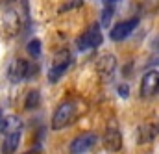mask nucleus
Instances as JSON below:
<instances>
[{
  "mask_svg": "<svg viewBox=\"0 0 159 154\" xmlns=\"http://www.w3.org/2000/svg\"><path fill=\"white\" fill-rule=\"evenodd\" d=\"M76 117H78L76 115V102H63V104H59V108L56 110V113L52 117V128L54 130H63Z\"/></svg>",
  "mask_w": 159,
  "mask_h": 154,
  "instance_id": "nucleus-1",
  "label": "nucleus"
},
{
  "mask_svg": "<svg viewBox=\"0 0 159 154\" xmlns=\"http://www.w3.org/2000/svg\"><path fill=\"white\" fill-rule=\"evenodd\" d=\"M69 65H70V54L67 52V50H59L56 56H54V61H52V69H50V73H48V80L54 84V82H57L61 75H65V71L69 69Z\"/></svg>",
  "mask_w": 159,
  "mask_h": 154,
  "instance_id": "nucleus-2",
  "label": "nucleus"
},
{
  "mask_svg": "<svg viewBox=\"0 0 159 154\" xmlns=\"http://www.w3.org/2000/svg\"><path fill=\"white\" fill-rule=\"evenodd\" d=\"M37 75V67H34L32 63H28L26 60H15L9 67V78L13 82H20L26 78Z\"/></svg>",
  "mask_w": 159,
  "mask_h": 154,
  "instance_id": "nucleus-3",
  "label": "nucleus"
},
{
  "mask_svg": "<svg viewBox=\"0 0 159 154\" xmlns=\"http://www.w3.org/2000/svg\"><path fill=\"white\" fill-rule=\"evenodd\" d=\"M102 43V32L98 24L89 26V30L78 39V48L80 50H89V48H96Z\"/></svg>",
  "mask_w": 159,
  "mask_h": 154,
  "instance_id": "nucleus-4",
  "label": "nucleus"
},
{
  "mask_svg": "<svg viewBox=\"0 0 159 154\" xmlns=\"http://www.w3.org/2000/svg\"><path fill=\"white\" fill-rule=\"evenodd\" d=\"M159 91V71H148L141 82V95L144 99L154 97Z\"/></svg>",
  "mask_w": 159,
  "mask_h": 154,
  "instance_id": "nucleus-5",
  "label": "nucleus"
},
{
  "mask_svg": "<svg viewBox=\"0 0 159 154\" xmlns=\"http://www.w3.org/2000/svg\"><path fill=\"white\" fill-rule=\"evenodd\" d=\"M94 143H96V136L91 134V132H85V134L78 136V137L70 143V154L87 152V151H91V149L94 147Z\"/></svg>",
  "mask_w": 159,
  "mask_h": 154,
  "instance_id": "nucleus-6",
  "label": "nucleus"
},
{
  "mask_svg": "<svg viewBox=\"0 0 159 154\" xmlns=\"http://www.w3.org/2000/svg\"><path fill=\"white\" fill-rule=\"evenodd\" d=\"M137 24H139V19H129V21H126V22H119L117 26L111 28L109 37L113 39V41H124V39L133 32V28H135Z\"/></svg>",
  "mask_w": 159,
  "mask_h": 154,
  "instance_id": "nucleus-7",
  "label": "nucleus"
},
{
  "mask_svg": "<svg viewBox=\"0 0 159 154\" xmlns=\"http://www.w3.org/2000/svg\"><path fill=\"white\" fill-rule=\"evenodd\" d=\"M115 67H117V58L113 54H104L96 61V71H98L100 76H104V78L111 76L113 71H115Z\"/></svg>",
  "mask_w": 159,
  "mask_h": 154,
  "instance_id": "nucleus-8",
  "label": "nucleus"
},
{
  "mask_svg": "<svg viewBox=\"0 0 159 154\" xmlns=\"http://www.w3.org/2000/svg\"><path fill=\"white\" fill-rule=\"evenodd\" d=\"M104 145L109 152H119L122 149V136L117 128H109L104 136Z\"/></svg>",
  "mask_w": 159,
  "mask_h": 154,
  "instance_id": "nucleus-9",
  "label": "nucleus"
},
{
  "mask_svg": "<svg viewBox=\"0 0 159 154\" xmlns=\"http://www.w3.org/2000/svg\"><path fill=\"white\" fill-rule=\"evenodd\" d=\"M159 134V124L157 123H148L139 130V141L141 143H150L154 141V137Z\"/></svg>",
  "mask_w": 159,
  "mask_h": 154,
  "instance_id": "nucleus-10",
  "label": "nucleus"
},
{
  "mask_svg": "<svg viewBox=\"0 0 159 154\" xmlns=\"http://www.w3.org/2000/svg\"><path fill=\"white\" fill-rule=\"evenodd\" d=\"M19 143H20V134H9V136H6V139L2 143V154H13L17 151Z\"/></svg>",
  "mask_w": 159,
  "mask_h": 154,
  "instance_id": "nucleus-11",
  "label": "nucleus"
},
{
  "mask_svg": "<svg viewBox=\"0 0 159 154\" xmlns=\"http://www.w3.org/2000/svg\"><path fill=\"white\" fill-rule=\"evenodd\" d=\"M22 130V123L17 115H9L6 117V136L9 134H20Z\"/></svg>",
  "mask_w": 159,
  "mask_h": 154,
  "instance_id": "nucleus-12",
  "label": "nucleus"
},
{
  "mask_svg": "<svg viewBox=\"0 0 159 154\" xmlns=\"http://www.w3.org/2000/svg\"><path fill=\"white\" fill-rule=\"evenodd\" d=\"M26 50H28V54H30L32 58H37V56H41V41H39V39H32V41L28 43Z\"/></svg>",
  "mask_w": 159,
  "mask_h": 154,
  "instance_id": "nucleus-13",
  "label": "nucleus"
},
{
  "mask_svg": "<svg viewBox=\"0 0 159 154\" xmlns=\"http://www.w3.org/2000/svg\"><path fill=\"white\" fill-rule=\"evenodd\" d=\"M37 104H39V93L37 91H30V95L26 99V108L28 110H34Z\"/></svg>",
  "mask_w": 159,
  "mask_h": 154,
  "instance_id": "nucleus-14",
  "label": "nucleus"
},
{
  "mask_svg": "<svg viewBox=\"0 0 159 154\" xmlns=\"http://www.w3.org/2000/svg\"><path fill=\"white\" fill-rule=\"evenodd\" d=\"M113 6H107L106 9H104V13H102V24L104 26H109V22H111V19H113Z\"/></svg>",
  "mask_w": 159,
  "mask_h": 154,
  "instance_id": "nucleus-15",
  "label": "nucleus"
},
{
  "mask_svg": "<svg viewBox=\"0 0 159 154\" xmlns=\"http://www.w3.org/2000/svg\"><path fill=\"white\" fill-rule=\"evenodd\" d=\"M81 2H83V0H69L67 4H63V6L59 7V11L65 13V11H69V9H76V7L81 6Z\"/></svg>",
  "mask_w": 159,
  "mask_h": 154,
  "instance_id": "nucleus-16",
  "label": "nucleus"
},
{
  "mask_svg": "<svg viewBox=\"0 0 159 154\" xmlns=\"http://www.w3.org/2000/svg\"><path fill=\"white\" fill-rule=\"evenodd\" d=\"M119 95H120V97H128V95H129L128 85H120V87H119Z\"/></svg>",
  "mask_w": 159,
  "mask_h": 154,
  "instance_id": "nucleus-17",
  "label": "nucleus"
},
{
  "mask_svg": "<svg viewBox=\"0 0 159 154\" xmlns=\"http://www.w3.org/2000/svg\"><path fill=\"white\" fill-rule=\"evenodd\" d=\"M0 132H6V119H0Z\"/></svg>",
  "mask_w": 159,
  "mask_h": 154,
  "instance_id": "nucleus-18",
  "label": "nucleus"
},
{
  "mask_svg": "<svg viewBox=\"0 0 159 154\" xmlns=\"http://www.w3.org/2000/svg\"><path fill=\"white\" fill-rule=\"evenodd\" d=\"M102 2H104V4H106V6H111V4H115V2H117V0H102Z\"/></svg>",
  "mask_w": 159,
  "mask_h": 154,
  "instance_id": "nucleus-19",
  "label": "nucleus"
},
{
  "mask_svg": "<svg viewBox=\"0 0 159 154\" xmlns=\"http://www.w3.org/2000/svg\"><path fill=\"white\" fill-rule=\"evenodd\" d=\"M154 46H156V48H159V37L156 39V41H154Z\"/></svg>",
  "mask_w": 159,
  "mask_h": 154,
  "instance_id": "nucleus-20",
  "label": "nucleus"
},
{
  "mask_svg": "<svg viewBox=\"0 0 159 154\" xmlns=\"http://www.w3.org/2000/svg\"><path fill=\"white\" fill-rule=\"evenodd\" d=\"M0 119H2V112H0Z\"/></svg>",
  "mask_w": 159,
  "mask_h": 154,
  "instance_id": "nucleus-21",
  "label": "nucleus"
}]
</instances>
